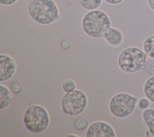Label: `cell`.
Listing matches in <instances>:
<instances>
[{
    "label": "cell",
    "instance_id": "1",
    "mask_svg": "<svg viewBox=\"0 0 154 137\" xmlns=\"http://www.w3.org/2000/svg\"><path fill=\"white\" fill-rule=\"evenodd\" d=\"M28 12L40 25L51 24L60 18L58 8L53 0H32L28 4Z\"/></svg>",
    "mask_w": 154,
    "mask_h": 137
},
{
    "label": "cell",
    "instance_id": "2",
    "mask_svg": "<svg viewBox=\"0 0 154 137\" xmlns=\"http://www.w3.org/2000/svg\"><path fill=\"white\" fill-rule=\"evenodd\" d=\"M84 32L93 38L102 37L111 28V21L108 14L99 10H91L84 14L81 22Z\"/></svg>",
    "mask_w": 154,
    "mask_h": 137
},
{
    "label": "cell",
    "instance_id": "3",
    "mask_svg": "<svg viewBox=\"0 0 154 137\" xmlns=\"http://www.w3.org/2000/svg\"><path fill=\"white\" fill-rule=\"evenodd\" d=\"M147 55L136 46L123 49L119 55L117 63L121 70L126 73H134L144 70L147 63Z\"/></svg>",
    "mask_w": 154,
    "mask_h": 137
},
{
    "label": "cell",
    "instance_id": "4",
    "mask_svg": "<svg viewBox=\"0 0 154 137\" xmlns=\"http://www.w3.org/2000/svg\"><path fill=\"white\" fill-rule=\"evenodd\" d=\"M23 120L26 128L35 133L44 132L51 121L47 110L38 104H31L27 107L24 112Z\"/></svg>",
    "mask_w": 154,
    "mask_h": 137
},
{
    "label": "cell",
    "instance_id": "5",
    "mask_svg": "<svg viewBox=\"0 0 154 137\" xmlns=\"http://www.w3.org/2000/svg\"><path fill=\"white\" fill-rule=\"evenodd\" d=\"M87 104L86 94L79 89L66 92L61 100L63 112L70 116H77L82 113L85 110Z\"/></svg>",
    "mask_w": 154,
    "mask_h": 137
},
{
    "label": "cell",
    "instance_id": "6",
    "mask_svg": "<svg viewBox=\"0 0 154 137\" xmlns=\"http://www.w3.org/2000/svg\"><path fill=\"white\" fill-rule=\"evenodd\" d=\"M137 102L138 98L128 93H118L111 98L109 109L114 116L125 118L133 113Z\"/></svg>",
    "mask_w": 154,
    "mask_h": 137
},
{
    "label": "cell",
    "instance_id": "7",
    "mask_svg": "<svg viewBox=\"0 0 154 137\" xmlns=\"http://www.w3.org/2000/svg\"><path fill=\"white\" fill-rule=\"evenodd\" d=\"M86 137H116L112 127L105 121H98L90 124L85 132Z\"/></svg>",
    "mask_w": 154,
    "mask_h": 137
},
{
    "label": "cell",
    "instance_id": "8",
    "mask_svg": "<svg viewBox=\"0 0 154 137\" xmlns=\"http://www.w3.org/2000/svg\"><path fill=\"white\" fill-rule=\"evenodd\" d=\"M17 68L16 60L11 56L1 54L0 55V81L10 80L15 74Z\"/></svg>",
    "mask_w": 154,
    "mask_h": 137
},
{
    "label": "cell",
    "instance_id": "9",
    "mask_svg": "<svg viewBox=\"0 0 154 137\" xmlns=\"http://www.w3.org/2000/svg\"><path fill=\"white\" fill-rule=\"evenodd\" d=\"M102 37L109 45L115 47L120 45L123 41V33L116 28H109Z\"/></svg>",
    "mask_w": 154,
    "mask_h": 137
},
{
    "label": "cell",
    "instance_id": "10",
    "mask_svg": "<svg viewBox=\"0 0 154 137\" xmlns=\"http://www.w3.org/2000/svg\"><path fill=\"white\" fill-rule=\"evenodd\" d=\"M14 94L6 86L0 84V109L7 107L13 101Z\"/></svg>",
    "mask_w": 154,
    "mask_h": 137
},
{
    "label": "cell",
    "instance_id": "11",
    "mask_svg": "<svg viewBox=\"0 0 154 137\" xmlns=\"http://www.w3.org/2000/svg\"><path fill=\"white\" fill-rule=\"evenodd\" d=\"M142 116L151 136L154 137V109L148 108L144 110Z\"/></svg>",
    "mask_w": 154,
    "mask_h": 137
},
{
    "label": "cell",
    "instance_id": "12",
    "mask_svg": "<svg viewBox=\"0 0 154 137\" xmlns=\"http://www.w3.org/2000/svg\"><path fill=\"white\" fill-rule=\"evenodd\" d=\"M143 92L146 98L154 103V75L146 80L143 86Z\"/></svg>",
    "mask_w": 154,
    "mask_h": 137
},
{
    "label": "cell",
    "instance_id": "13",
    "mask_svg": "<svg viewBox=\"0 0 154 137\" xmlns=\"http://www.w3.org/2000/svg\"><path fill=\"white\" fill-rule=\"evenodd\" d=\"M143 49L148 57L154 59V35L149 36L144 39Z\"/></svg>",
    "mask_w": 154,
    "mask_h": 137
},
{
    "label": "cell",
    "instance_id": "14",
    "mask_svg": "<svg viewBox=\"0 0 154 137\" xmlns=\"http://www.w3.org/2000/svg\"><path fill=\"white\" fill-rule=\"evenodd\" d=\"M102 0H78L81 6L87 10H96L102 4Z\"/></svg>",
    "mask_w": 154,
    "mask_h": 137
},
{
    "label": "cell",
    "instance_id": "15",
    "mask_svg": "<svg viewBox=\"0 0 154 137\" xmlns=\"http://www.w3.org/2000/svg\"><path fill=\"white\" fill-rule=\"evenodd\" d=\"M88 127V121L85 118H81L74 123V128L78 131H82Z\"/></svg>",
    "mask_w": 154,
    "mask_h": 137
},
{
    "label": "cell",
    "instance_id": "16",
    "mask_svg": "<svg viewBox=\"0 0 154 137\" xmlns=\"http://www.w3.org/2000/svg\"><path fill=\"white\" fill-rule=\"evenodd\" d=\"M76 85L75 82L71 79L66 80L62 83V89L66 92H70L76 89Z\"/></svg>",
    "mask_w": 154,
    "mask_h": 137
},
{
    "label": "cell",
    "instance_id": "17",
    "mask_svg": "<svg viewBox=\"0 0 154 137\" xmlns=\"http://www.w3.org/2000/svg\"><path fill=\"white\" fill-rule=\"evenodd\" d=\"M10 89L13 94L17 95L19 94L22 90V84L19 81H14L11 83Z\"/></svg>",
    "mask_w": 154,
    "mask_h": 137
},
{
    "label": "cell",
    "instance_id": "18",
    "mask_svg": "<svg viewBox=\"0 0 154 137\" xmlns=\"http://www.w3.org/2000/svg\"><path fill=\"white\" fill-rule=\"evenodd\" d=\"M150 106V100L147 98H141L138 102V107L140 110H145L148 109Z\"/></svg>",
    "mask_w": 154,
    "mask_h": 137
},
{
    "label": "cell",
    "instance_id": "19",
    "mask_svg": "<svg viewBox=\"0 0 154 137\" xmlns=\"http://www.w3.org/2000/svg\"><path fill=\"white\" fill-rule=\"evenodd\" d=\"M144 71H145L146 72H147L149 74L154 75V64L150 63L149 62H147Z\"/></svg>",
    "mask_w": 154,
    "mask_h": 137
},
{
    "label": "cell",
    "instance_id": "20",
    "mask_svg": "<svg viewBox=\"0 0 154 137\" xmlns=\"http://www.w3.org/2000/svg\"><path fill=\"white\" fill-rule=\"evenodd\" d=\"M17 0H0V3L4 5H10L14 4Z\"/></svg>",
    "mask_w": 154,
    "mask_h": 137
},
{
    "label": "cell",
    "instance_id": "21",
    "mask_svg": "<svg viewBox=\"0 0 154 137\" xmlns=\"http://www.w3.org/2000/svg\"><path fill=\"white\" fill-rule=\"evenodd\" d=\"M106 3L111 5H117L122 2L124 0H104Z\"/></svg>",
    "mask_w": 154,
    "mask_h": 137
},
{
    "label": "cell",
    "instance_id": "22",
    "mask_svg": "<svg viewBox=\"0 0 154 137\" xmlns=\"http://www.w3.org/2000/svg\"><path fill=\"white\" fill-rule=\"evenodd\" d=\"M147 2L149 8L154 11V0H147Z\"/></svg>",
    "mask_w": 154,
    "mask_h": 137
},
{
    "label": "cell",
    "instance_id": "23",
    "mask_svg": "<svg viewBox=\"0 0 154 137\" xmlns=\"http://www.w3.org/2000/svg\"><path fill=\"white\" fill-rule=\"evenodd\" d=\"M65 136H75V137H78L79 136L77 135H66Z\"/></svg>",
    "mask_w": 154,
    "mask_h": 137
}]
</instances>
